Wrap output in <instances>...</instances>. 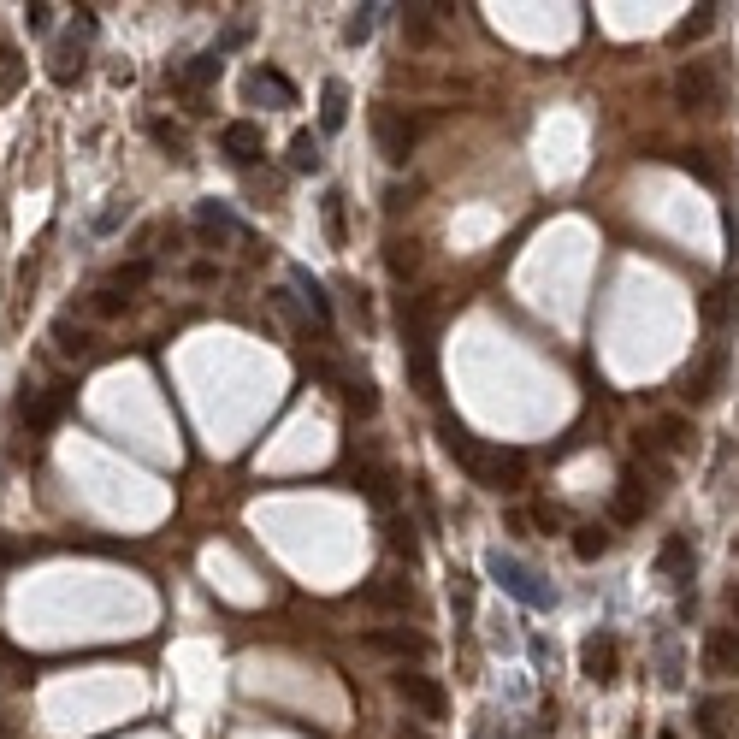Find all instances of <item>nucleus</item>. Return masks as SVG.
I'll return each instance as SVG.
<instances>
[{"instance_id":"f257e3e1","label":"nucleus","mask_w":739,"mask_h":739,"mask_svg":"<svg viewBox=\"0 0 739 739\" xmlns=\"http://www.w3.org/2000/svg\"><path fill=\"white\" fill-rule=\"evenodd\" d=\"M485 568H491V574H497V580H503V586H509L527 609H550V604H556V592H550V586H538V574H533V568H521L515 556L491 550V556H485Z\"/></svg>"},{"instance_id":"f03ea898","label":"nucleus","mask_w":739,"mask_h":739,"mask_svg":"<svg viewBox=\"0 0 739 739\" xmlns=\"http://www.w3.org/2000/svg\"><path fill=\"white\" fill-rule=\"evenodd\" d=\"M674 101H680L686 113H710V107L722 101V83H716V71L704 66V60H686V66L674 71Z\"/></svg>"},{"instance_id":"7ed1b4c3","label":"nucleus","mask_w":739,"mask_h":739,"mask_svg":"<svg viewBox=\"0 0 739 739\" xmlns=\"http://www.w3.org/2000/svg\"><path fill=\"white\" fill-rule=\"evenodd\" d=\"M71 408V385L60 379V385H48V391H30L24 403H18V420H24V432L30 438H42V432H54L60 426V414Z\"/></svg>"},{"instance_id":"20e7f679","label":"nucleus","mask_w":739,"mask_h":739,"mask_svg":"<svg viewBox=\"0 0 739 739\" xmlns=\"http://www.w3.org/2000/svg\"><path fill=\"white\" fill-rule=\"evenodd\" d=\"M734 728H739V698H734V692H710V698H698V704H692V734L728 739Z\"/></svg>"},{"instance_id":"39448f33","label":"nucleus","mask_w":739,"mask_h":739,"mask_svg":"<svg viewBox=\"0 0 739 739\" xmlns=\"http://www.w3.org/2000/svg\"><path fill=\"white\" fill-rule=\"evenodd\" d=\"M397 698L414 704L426 722H444V716H450V692H444L438 680H426V674H408L403 669V674H397Z\"/></svg>"},{"instance_id":"423d86ee","label":"nucleus","mask_w":739,"mask_h":739,"mask_svg":"<svg viewBox=\"0 0 739 739\" xmlns=\"http://www.w3.org/2000/svg\"><path fill=\"white\" fill-rule=\"evenodd\" d=\"M219 154H225L231 166H255V160L267 154V131H261L255 119H231V125L219 131Z\"/></svg>"},{"instance_id":"0eeeda50","label":"nucleus","mask_w":739,"mask_h":739,"mask_svg":"<svg viewBox=\"0 0 739 739\" xmlns=\"http://www.w3.org/2000/svg\"><path fill=\"white\" fill-rule=\"evenodd\" d=\"M580 674H586L592 686H609V680L621 674V639H615V633H592V639L580 645Z\"/></svg>"},{"instance_id":"6e6552de","label":"nucleus","mask_w":739,"mask_h":739,"mask_svg":"<svg viewBox=\"0 0 739 739\" xmlns=\"http://www.w3.org/2000/svg\"><path fill=\"white\" fill-rule=\"evenodd\" d=\"M473 473H479L491 491H515V485H521V473H527V456H521V450H485V444H479Z\"/></svg>"},{"instance_id":"1a4fd4ad","label":"nucleus","mask_w":739,"mask_h":739,"mask_svg":"<svg viewBox=\"0 0 739 739\" xmlns=\"http://www.w3.org/2000/svg\"><path fill=\"white\" fill-rule=\"evenodd\" d=\"M373 136H379V154H385L391 166H403L408 154H414V125H408L403 113H391V107L373 113Z\"/></svg>"},{"instance_id":"9d476101","label":"nucleus","mask_w":739,"mask_h":739,"mask_svg":"<svg viewBox=\"0 0 739 739\" xmlns=\"http://www.w3.org/2000/svg\"><path fill=\"white\" fill-rule=\"evenodd\" d=\"M722 379H728V349H710L698 367H692V379H686V403H710L716 391H722Z\"/></svg>"},{"instance_id":"9b49d317","label":"nucleus","mask_w":739,"mask_h":739,"mask_svg":"<svg viewBox=\"0 0 739 739\" xmlns=\"http://www.w3.org/2000/svg\"><path fill=\"white\" fill-rule=\"evenodd\" d=\"M89 36H95V18H89V12H83V18H77V30H71L66 42H60V48H54V83H71V77H83V42H89Z\"/></svg>"},{"instance_id":"f8f14e48","label":"nucleus","mask_w":739,"mask_h":739,"mask_svg":"<svg viewBox=\"0 0 739 739\" xmlns=\"http://www.w3.org/2000/svg\"><path fill=\"white\" fill-rule=\"evenodd\" d=\"M645 509H651V491H645V479H639V468H627L621 473V485H615V521L621 527H633V521H645Z\"/></svg>"},{"instance_id":"ddd939ff","label":"nucleus","mask_w":739,"mask_h":739,"mask_svg":"<svg viewBox=\"0 0 739 739\" xmlns=\"http://www.w3.org/2000/svg\"><path fill=\"white\" fill-rule=\"evenodd\" d=\"M243 89H249L255 101H272V107H296V83H290L278 66H255L249 77H243Z\"/></svg>"},{"instance_id":"4468645a","label":"nucleus","mask_w":739,"mask_h":739,"mask_svg":"<svg viewBox=\"0 0 739 739\" xmlns=\"http://www.w3.org/2000/svg\"><path fill=\"white\" fill-rule=\"evenodd\" d=\"M361 598L379 609H414V580H403V574H373L361 586Z\"/></svg>"},{"instance_id":"2eb2a0df","label":"nucleus","mask_w":739,"mask_h":739,"mask_svg":"<svg viewBox=\"0 0 739 739\" xmlns=\"http://www.w3.org/2000/svg\"><path fill=\"white\" fill-rule=\"evenodd\" d=\"M692 562H698V550H692V538H686V533H669V538H663L657 568L669 574L674 586H686V580H692Z\"/></svg>"},{"instance_id":"dca6fc26","label":"nucleus","mask_w":739,"mask_h":739,"mask_svg":"<svg viewBox=\"0 0 739 739\" xmlns=\"http://www.w3.org/2000/svg\"><path fill=\"white\" fill-rule=\"evenodd\" d=\"M704 669L710 674H739V627H716L704 639Z\"/></svg>"},{"instance_id":"f3484780","label":"nucleus","mask_w":739,"mask_h":739,"mask_svg":"<svg viewBox=\"0 0 739 739\" xmlns=\"http://www.w3.org/2000/svg\"><path fill=\"white\" fill-rule=\"evenodd\" d=\"M438 444H444V456H456L462 468H473V462H479V444L468 438V426H462L456 414H438Z\"/></svg>"},{"instance_id":"a211bd4d","label":"nucleus","mask_w":739,"mask_h":739,"mask_svg":"<svg viewBox=\"0 0 739 739\" xmlns=\"http://www.w3.org/2000/svg\"><path fill=\"white\" fill-rule=\"evenodd\" d=\"M337 385H343L349 414H379V385H373L367 373H337Z\"/></svg>"},{"instance_id":"6ab92c4d","label":"nucleus","mask_w":739,"mask_h":739,"mask_svg":"<svg viewBox=\"0 0 739 739\" xmlns=\"http://www.w3.org/2000/svg\"><path fill=\"white\" fill-rule=\"evenodd\" d=\"M367 651H379V657H426V639L420 633H367Z\"/></svg>"},{"instance_id":"aec40b11","label":"nucleus","mask_w":739,"mask_h":739,"mask_svg":"<svg viewBox=\"0 0 739 739\" xmlns=\"http://www.w3.org/2000/svg\"><path fill=\"white\" fill-rule=\"evenodd\" d=\"M24 77H30V60H24L12 42H0V101H12V95L24 89Z\"/></svg>"},{"instance_id":"412c9836","label":"nucleus","mask_w":739,"mask_h":739,"mask_svg":"<svg viewBox=\"0 0 739 739\" xmlns=\"http://www.w3.org/2000/svg\"><path fill=\"white\" fill-rule=\"evenodd\" d=\"M408 373H414L420 397H438V361H432V343H408Z\"/></svg>"},{"instance_id":"4be33fe9","label":"nucleus","mask_w":739,"mask_h":739,"mask_svg":"<svg viewBox=\"0 0 739 739\" xmlns=\"http://www.w3.org/2000/svg\"><path fill=\"white\" fill-rule=\"evenodd\" d=\"M657 438H663V450H669V456H686V450L698 444V432H692V420H686V414H663V420H657Z\"/></svg>"},{"instance_id":"5701e85b","label":"nucleus","mask_w":739,"mask_h":739,"mask_svg":"<svg viewBox=\"0 0 739 739\" xmlns=\"http://www.w3.org/2000/svg\"><path fill=\"white\" fill-rule=\"evenodd\" d=\"M361 485H367V497H373L385 515L397 509V485H403V479H397V468H385V462H379V468H367V479H361Z\"/></svg>"},{"instance_id":"b1692460","label":"nucleus","mask_w":739,"mask_h":739,"mask_svg":"<svg viewBox=\"0 0 739 739\" xmlns=\"http://www.w3.org/2000/svg\"><path fill=\"white\" fill-rule=\"evenodd\" d=\"M296 296H302V302L314 308V320H320V326H332V296H326V284H320L314 272L296 267Z\"/></svg>"},{"instance_id":"393cba45","label":"nucleus","mask_w":739,"mask_h":739,"mask_svg":"<svg viewBox=\"0 0 739 739\" xmlns=\"http://www.w3.org/2000/svg\"><path fill=\"white\" fill-rule=\"evenodd\" d=\"M196 231H202L207 243H225V237L237 231V219H231L219 202H202V207H196Z\"/></svg>"},{"instance_id":"a878e982","label":"nucleus","mask_w":739,"mask_h":739,"mask_svg":"<svg viewBox=\"0 0 739 739\" xmlns=\"http://www.w3.org/2000/svg\"><path fill=\"white\" fill-rule=\"evenodd\" d=\"M343 119H349V89L326 83V95H320V131H343Z\"/></svg>"},{"instance_id":"bb28decb","label":"nucleus","mask_w":739,"mask_h":739,"mask_svg":"<svg viewBox=\"0 0 739 739\" xmlns=\"http://www.w3.org/2000/svg\"><path fill=\"white\" fill-rule=\"evenodd\" d=\"M54 343H60V355H71V361L95 355V337L83 332V326H71V320H54Z\"/></svg>"},{"instance_id":"cd10ccee","label":"nucleus","mask_w":739,"mask_h":739,"mask_svg":"<svg viewBox=\"0 0 739 739\" xmlns=\"http://www.w3.org/2000/svg\"><path fill=\"white\" fill-rule=\"evenodd\" d=\"M704 320H710V326H728V320H739V284H722V290H710V302H704Z\"/></svg>"},{"instance_id":"c85d7f7f","label":"nucleus","mask_w":739,"mask_h":739,"mask_svg":"<svg viewBox=\"0 0 739 739\" xmlns=\"http://www.w3.org/2000/svg\"><path fill=\"white\" fill-rule=\"evenodd\" d=\"M385 538H391V550H403L408 562L420 556V538H414V521H408V515H397V509L385 515Z\"/></svg>"},{"instance_id":"c756f323","label":"nucleus","mask_w":739,"mask_h":739,"mask_svg":"<svg viewBox=\"0 0 739 739\" xmlns=\"http://www.w3.org/2000/svg\"><path fill=\"white\" fill-rule=\"evenodd\" d=\"M604 550H609V527H598V521L592 527H574V556L580 562H598Z\"/></svg>"},{"instance_id":"7c9ffc66","label":"nucleus","mask_w":739,"mask_h":739,"mask_svg":"<svg viewBox=\"0 0 739 739\" xmlns=\"http://www.w3.org/2000/svg\"><path fill=\"white\" fill-rule=\"evenodd\" d=\"M148 136H154V142H160L172 160H190V142H184V131H178L172 119H148Z\"/></svg>"},{"instance_id":"2f4dec72","label":"nucleus","mask_w":739,"mask_h":739,"mask_svg":"<svg viewBox=\"0 0 739 739\" xmlns=\"http://www.w3.org/2000/svg\"><path fill=\"white\" fill-rule=\"evenodd\" d=\"M290 166H296V172H314V166H320V136L314 131L290 136Z\"/></svg>"},{"instance_id":"473e14b6","label":"nucleus","mask_w":739,"mask_h":739,"mask_svg":"<svg viewBox=\"0 0 739 739\" xmlns=\"http://www.w3.org/2000/svg\"><path fill=\"white\" fill-rule=\"evenodd\" d=\"M148 278H154V261H131V267H119L107 278V290H142Z\"/></svg>"},{"instance_id":"72a5a7b5","label":"nucleus","mask_w":739,"mask_h":739,"mask_svg":"<svg viewBox=\"0 0 739 739\" xmlns=\"http://www.w3.org/2000/svg\"><path fill=\"white\" fill-rule=\"evenodd\" d=\"M320 207H326V237H332V249H343V243H349V225H343V196L332 190Z\"/></svg>"},{"instance_id":"f704fd0d","label":"nucleus","mask_w":739,"mask_h":739,"mask_svg":"<svg viewBox=\"0 0 739 739\" xmlns=\"http://www.w3.org/2000/svg\"><path fill=\"white\" fill-rule=\"evenodd\" d=\"M373 12H379V6H355V12H349V24H343V42H349V48L373 36Z\"/></svg>"},{"instance_id":"c9c22d12","label":"nucleus","mask_w":739,"mask_h":739,"mask_svg":"<svg viewBox=\"0 0 739 739\" xmlns=\"http://www.w3.org/2000/svg\"><path fill=\"white\" fill-rule=\"evenodd\" d=\"M710 12H716V6H698V12H692V18H680V24H674V42H692V36H704V30H710V24H716V18H710Z\"/></svg>"},{"instance_id":"e433bc0d","label":"nucleus","mask_w":739,"mask_h":739,"mask_svg":"<svg viewBox=\"0 0 739 739\" xmlns=\"http://www.w3.org/2000/svg\"><path fill=\"white\" fill-rule=\"evenodd\" d=\"M450 604H456L462 621L473 615V574H450Z\"/></svg>"},{"instance_id":"4c0bfd02","label":"nucleus","mask_w":739,"mask_h":739,"mask_svg":"<svg viewBox=\"0 0 739 739\" xmlns=\"http://www.w3.org/2000/svg\"><path fill=\"white\" fill-rule=\"evenodd\" d=\"M89 314H95V320H119V314H125V296H119V290H95Z\"/></svg>"},{"instance_id":"58836bf2","label":"nucleus","mask_w":739,"mask_h":739,"mask_svg":"<svg viewBox=\"0 0 739 739\" xmlns=\"http://www.w3.org/2000/svg\"><path fill=\"white\" fill-rule=\"evenodd\" d=\"M414 267H420V243H391V272L408 278Z\"/></svg>"},{"instance_id":"ea45409f","label":"nucleus","mask_w":739,"mask_h":739,"mask_svg":"<svg viewBox=\"0 0 739 739\" xmlns=\"http://www.w3.org/2000/svg\"><path fill=\"white\" fill-rule=\"evenodd\" d=\"M24 24H30L36 36H48V30H54V6H48V0H36V6H24Z\"/></svg>"},{"instance_id":"a19ab883","label":"nucleus","mask_w":739,"mask_h":739,"mask_svg":"<svg viewBox=\"0 0 739 739\" xmlns=\"http://www.w3.org/2000/svg\"><path fill=\"white\" fill-rule=\"evenodd\" d=\"M527 521L544 527V533H562V509H550V503H533V509H527Z\"/></svg>"},{"instance_id":"79ce46f5","label":"nucleus","mask_w":739,"mask_h":739,"mask_svg":"<svg viewBox=\"0 0 739 739\" xmlns=\"http://www.w3.org/2000/svg\"><path fill=\"white\" fill-rule=\"evenodd\" d=\"M728 615H734V627H739V586L728 592Z\"/></svg>"},{"instance_id":"37998d69","label":"nucleus","mask_w":739,"mask_h":739,"mask_svg":"<svg viewBox=\"0 0 739 739\" xmlns=\"http://www.w3.org/2000/svg\"><path fill=\"white\" fill-rule=\"evenodd\" d=\"M734 556H739V544H734Z\"/></svg>"}]
</instances>
